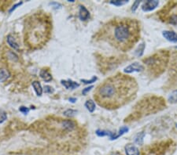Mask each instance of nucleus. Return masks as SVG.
Here are the masks:
<instances>
[{
  "instance_id": "f8f14e48",
  "label": "nucleus",
  "mask_w": 177,
  "mask_h": 155,
  "mask_svg": "<svg viewBox=\"0 0 177 155\" xmlns=\"http://www.w3.org/2000/svg\"><path fill=\"white\" fill-rule=\"evenodd\" d=\"M40 77H41L42 79H43L45 82H49L52 80L51 75H50V74L49 73V72L46 70H43H43L40 71Z\"/></svg>"
},
{
  "instance_id": "2eb2a0df",
  "label": "nucleus",
  "mask_w": 177,
  "mask_h": 155,
  "mask_svg": "<svg viewBox=\"0 0 177 155\" xmlns=\"http://www.w3.org/2000/svg\"><path fill=\"white\" fill-rule=\"evenodd\" d=\"M8 77H9V73L7 71H6L5 69L0 70V81H1V82L5 81Z\"/></svg>"
},
{
  "instance_id": "5701e85b",
  "label": "nucleus",
  "mask_w": 177,
  "mask_h": 155,
  "mask_svg": "<svg viewBox=\"0 0 177 155\" xmlns=\"http://www.w3.org/2000/svg\"><path fill=\"white\" fill-rule=\"evenodd\" d=\"M92 88H93V86H90V87H88V88H86L85 89H84V90H83V94H86L87 92H88V91L91 90V89H92Z\"/></svg>"
},
{
  "instance_id": "412c9836",
  "label": "nucleus",
  "mask_w": 177,
  "mask_h": 155,
  "mask_svg": "<svg viewBox=\"0 0 177 155\" xmlns=\"http://www.w3.org/2000/svg\"><path fill=\"white\" fill-rule=\"evenodd\" d=\"M52 88L50 86H45V92H53L54 90L53 89H51Z\"/></svg>"
},
{
  "instance_id": "aec40b11",
  "label": "nucleus",
  "mask_w": 177,
  "mask_h": 155,
  "mask_svg": "<svg viewBox=\"0 0 177 155\" xmlns=\"http://www.w3.org/2000/svg\"><path fill=\"white\" fill-rule=\"evenodd\" d=\"M97 80V78H95V77H94L91 80H90V81H86V80H81V82H84L85 84H88V83H92V82H95V81Z\"/></svg>"
},
{
  "instance_id": "b1692460",
  "label": "nucleus",
  "mask_w": 177,
  "mask_h": 155,
  "mask_svg": "<svg viewBox=\"0 0 177 155\" xmlns=\"http://www.w3.org/2000/svg\"><path fill=\"white\" fill-rule=\"evenodd\" d=\"M76 100V99H75V98H70V99H69V101H71V102H72V103H74Z\"/></svg>"
},
{
  "instance_id": "f3484780",
  "label": "nucleus",
  "mask_w": 177,
  "mask_h": 155,
  "mask_svg": "<svg viewBox=\"0 0 177 155\" xmlns=\"http://www.w3.org/2000/svg\"><path fill=\"white\" fill-rule=\"evenodd\" d=\"M75 114H76V111H74V110L72 109H69L64 112V114L66 116H68V117H72Z\"/></svg>"
},
{
  "instance_id": "6e6552de",
  "label": "nucleus",
  "mask_w": 177,
  "mask_h": 155,
  "mask_svg": "<svg viewBox=\"0 0 177 155\" xmlns=\"http://www.w3.org/2000/svg\"><path fill=\"white\" fill-rule=\"evenodd\" d=\"M62 84L66 87L67 89H74L80 86V84L76 83V82H73L72 80H62Z\"/></svg>"
},
{
  "instance_id": "dca6fc26",
  "label": "nucleus",
  "mask_w": 177,
  "mask_h": 155,
  "mask_svg": "<svg viewBox=\"0 0 177 155\" xmlns=\"http://www.w3.org/2000/svg\"><path fill=\"white\" fill-rule=\"evenodd\" d=\"M6 118H7V116L5 111L0 110V123H2L3 121H5V120L6 119Z\"/></svg>"
},
{
  "instance_id": "4468645a",
  "label": "nucleus",
  "mask_w": 177,
  "mask_h": 155,
  "mask_svg": "<svg viewBox=\"0 0 177 155\" xmlns=\"http://www.w3.org/2000/svg\"><path fill=\"white\" fill-rule=\"evenodd\" d=\"M85 107H86L87 109L91 113L94 112V111L95 110V102L91 100H88L85 103Z\"/></svg>"
},
{
  "instance_id": "4be33fe9",
  "label": "nucleus",
  "mask_w": 177,
  "mask_h": 155,
  "mask_svg": "<svg viewBox=\"0 0 177 155\" xmlns=\"http://www.w3.org/2000/svg\"><path fill=\"white\" fill-rule=\"evenodd\" d=\"M139 3H140V2H139V1H137V2H135V3H134L135 5L132 6V10H133V11L136 10V9L137 8V6L139 5Z\"/></svg>"
},
{
  "instance_id": "7ed1b4c3",
  "label": "nucleus",
  "mask_w": 177,
  "mask_h": 155,
  "mask_svg": "<svg viewBox=\"0 0 177 155\" xmlns=\"http://www.w3.org/2000/svg\"><path fill=\"white\" fill-rule=\"evenodd\" d=\"M52 21L50 15L43 11L31 14L24 21V44L31 50H38L50 40Z\"/></svg>"
},
{
  "instance_id": "423d86ee",
  "label": "nucleus",
  "mask_w": 177,
  "mask_h": 155,
  "mask_svg": "<svg viewBox=\"0 0 177 155\" xmlns=\"http://www.w3.org/2000/svg\"><path fill=\"white\" fill-rule=\"evenodd\" d=\"M143 69V67L142 65L139 64L138 63H134L132 64L129 65L128 67H127L125 69H124V71L127 72V73H132L133 71H140Z\"/></svg>"
},
{
  "instance_id": "f257e3e1",
  "label": "nucleus",
  "mask_w": 177,
  "mask_h": 155,
  "mask_svg": "<svg viewBox=\"0 0 177 155\" xmlns=\"http://www.w3.org/2000/svg\"><path fill=\"white\" fill-rule=\"evenodd\" d=\"M139 85L134 78L117 74L106 79L94 92L97 104L108 110H115L128 104L136 96Z\"/></svg>"
},
{
  "instance_id": "39448f33",
  "label": "nucleus",
  "mask_w": 177,
  "mask_h": 155,
  "mask_svg": "<svg viewBox=\"0 0 177 155\" xmlns=\"http://www.w3.org/2000/svg\"><path fill=\"white\" fill-rule=\"evenodd\" d=\"M158 4H159V2L158 1H146V2H144L142 8H143V11L147 12V11H150L156 8Z\"/></svg>"
},
{
  "instance_id": "ddd939ff",
  "label": "nucleus",
  "mask_w": 177,
  "mask_h": 155,
  "mask_svg": "<svg viewBox=\"0 0 177 155\" xmlns=\"http://www.w3.org/2000/svg\"><path fill=\"white\" fill-rule=\"evenodd\" d=\"M32 86L34 88L35 91H36V94L38 96H41L43 93V89H42L41 85L39 82H32Z\"/></svg>"
},
{
  "instance_id": "a211bd4d",
  "label": "nucleus",
  "mask_w": 177,
  "mask_h": 155,
  "mask_svg": "<svg viewBox=\"0 0 177 155\" xmlns=\"http://www.w3.org/2000/svg\"><path fill=\"white\" fill-rule=\"evenodd\" d=\"M127 1H111L110 3L111 4H114L115 6H122L124 4L127 3Z\"/></svg>"
},
{
  "instance_id": "9d476101",
  "label": "nucleus",
  "mask_w": 177,
  "mask_h": 155,
  "mask_svg": "<svg viewBox=\"0 0 177 155\" xmlns=\"http://www.w3.org/2000/svg\"><path fill=\"white\" fill-rule=\"evenodd\" d=\"M163 36L167 40L171 42H177V34L173 31H165L163 32Z\"/></svg>"
},
{
  "instance_id": "9b49d317",
  "label": "nucleus",
  "mask_w": 177,
  "mask_h": 155,
  "mask_svg": "<svg viewBox=\"0 0 177 155\" xmlns=\"http://www.w3.org/2000/svg\"><path fill=\"white\" fill-rule=\"evenodd\" d=\"M7 43H8V44L10 45L11 47L15 49V50H17V49L19 48V45L17 43L15 38H14L12 35H8V37H7Z\"/></svg>"
},
{
  "instance_id": "6ab92c4d",
  "label": "nucleus",
  "mask_w": 177,
  "mask_h": 155,
  "mask_svg": "<svg viewBox=\"0 0 177 155\" xmlns=\"http://www.w3.org/2000/svg\"><path fill=\"white\" fill-rule=\"evenodd\" d=\"M19 110H20V111H21L22 113H24V114H28V111H29V109H28V108H25V107H21Z\"/></svg>"
},
{
  "instance_id": "0eeeda50",
  "label": "nucleus",
  "mask_w": 177,
  "mask_h": 155,
  "mask_svg": "<svg viewBox=\"0 0 177 155\" xmlns=\"http://www.w3.org/2000/svg\"><path fill=\"white\" fill-rule=\"evenodd\" d=\"M125 152L127 155H139V149L132 144H128L126 146Z\"/></svg>"
},
{
  "instance_id": "1a4fd4ad",
  "label": "nucleus",
  "mask_w": 177,
  "mask_h": 155,
  "mask_svg": "<svg viewBox=\"0 0 177 155\" xmlns=\"http://www.w3.org/2000/svg\"><path fill=\"white\" fill-rule=\"evenodd\" d=\"M79 16L80 20L82 21H87L90 17V14L88 12V10L85 8L84 6H80V12H79Z\"/></svg>"
},
{
  "instance_id": "f03ea898",
  "label": "nucleus",
  "mask_w": 177,
  "mask_h": 155,
  "mask_svg": "<svg viewBox=\"0 0 177 155\" xmlns=\"http://www.w3.org/2000/svg\"><path fill=\"white\" fill-rule=\"evenodd\" d=\"M141 26L136 19L116 17L107 21L98 31V38L122 52H128L139 42Z\"/></svg>"
},
{
  "instance_id": "20e7f679",
  "label": "nucleus",
  "mask_w": 177,
  "mask_h": 155,
  "mask_svg": "<svg viewBox=\"0 0 177 155\" xmlns=\"http://www.w3.org/2000/svg\"><path fill=\"white\" fill-rule=\"evenodd\" d=\"M158 16L161 21L171 25L177 26V2L171 1L167 2L158 12Z\"/></svg>"
}]
</instances>
